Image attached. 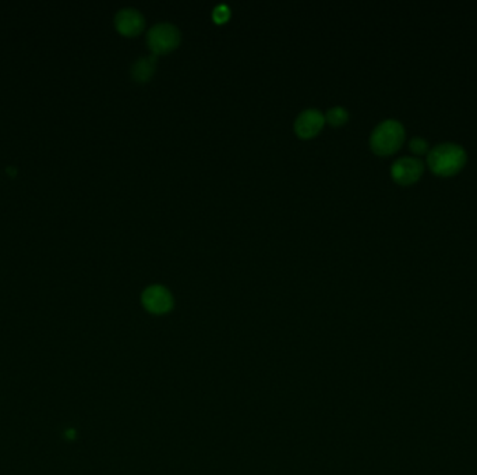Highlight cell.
<instances>
[{
    "instance_id": "obj_1",
    "label": "cell",
    "mask_w": 477,
    "mask_h": 475,
    "mask_svg": "<svg viewBox=\"0 0 477 475\" xmlns=\"http://www.w3.org/2000/svg\"><path fill=\"white\" fill-rule=\"evenodd\" d=\"M467 162L466 149L456 142L445 141L429 149L427 165L438 176H452Z\"/></svg>"
},
{
    "instance_id": "obj_2",
    "label": "cell",
    "mask_w": 477,
    "mask_h": 475,
    "mask_svg": "<svg viewBox=\"0 0 477 475\" xmlns=\"http://www.w3.org/2000/svg\"><path fill=\"white\" fill-rule=\"evenodd\" d=\"M405 127L396 118H387L378 123L370 134V147L377 155H391L405 141Z\"/></svg>"
},
{
    "instance_id": "obj_3",
    "label": "cell",
    "mask_w": 477,
    "mask_h": 475,
    "mask_svg": "<svg viewBox=\"0 0 477 475\" xmlns=\"http://www.w3.org/2000/svg\"><path fill=\"white\" fill-rule=\"evenodd\" d=\"M181 30L172 23H156L147 32V43L154 54L172 52L181 43Z\"/></svg>"
},
{
    "instance_id": "obj_4",
    "label": "cell",
    "mask_w": 477,
    "mask_h": 475,
    "mask_svg": "<svg viewBox=\"0 0 477 475\" xmlns=\"http://www.w3.org/2000/svg\"><path fill=\"white\" fill-rule=\"evenodd\" d=\"M425 163L417 156H400L391 166L392 179L399 184H412L420 179Z\"/></svg>"
},
{
    "instance_id": "obj_5",
    "label": "cell",
    "mask_w": 477,
    "mask_h": 475,
    "mask_svg": "<svg viewBox=\"0 0 477 475\" xmlns=\"http://www.w3.org/2000/svg\"><path fill=\"white\" fill-rule=\"evenodd\" d=\"M141 302L145 310L152 314H166L173 308V295L162 284L148 286L143 291Z\"/></svg>"
},
{
    "instance_id": "obj_6",
    "label": "cell",
    "mask_w": 477,
    "mask_h": 475,
    "mask_svg": "<svg viewBox=\"0 0 477 475\" xmlns=\"http://www.w3.org/2000/svg\"><path fill=\"white\" fill-rule=\"evenodd\" d=\"M325 116L318 109H306L294 120V131L302 138H312L323 129Z\"/></svg>"
},
{
    "instance_id": "obj_7",
    "label": "cell",
    "mask_w": 477,
    "mask_h": 475,
    "mask_svg": "<svg viewBox=\"0 0 477 475\" xmlns=\"http://www.w3.org/2000/svg\"><path fill=\"white\" fill-rule=\"evenodd\" d=\"M114 27L119 32L126 36H134V35H139L144 30L145 19L141 14V12H139L137 9L126 8L116 13Z\"/></svg>"
},
{
    "instance_id": "obj_8",
    "label": "cell",
    "mask_w": 477,
    "mask_h": 475,
    "mask_svg": "<svg viewBox=\"0 0 477 475\" xmlns=\"http://www.w3.org/2000/svg\"><path fill=\"white\" fill-rule=\"evenodd\" d=\"M156 70V56L155 54H148L139 57L137 61L132 66V77L137 83H147L152 78L154 73Z\"/></svg>"
},
{
    "instance_id": "obj_9",
    "label": "cell",
    "mask_w": 477,
    "mask_h": 475,
    "mask_svg": "<svg viewBox=\"0 0 477 475\" xmlns=\"http://www.w3.org/2000/svg\"><path fill=\"white\" fill-rule=\"evenodd\" d=\"M324 116H325V120L331 126H342L347 122L349 112L343 106H334V107L328 109Z\"/></svg>"
},
{
    "instance_id": "obj_10",
    "label": "cell",
    "mask_w": 477,
    "mask_h": 475,
    "mask_svg": "<svg viewBox=\"0 0 477 475\" xmlns=\"http://www.w3.org/2000/svg\"><path fill=\"white\" fill-rule=\"evenodd\" d=\"M409 148L413 154L416 155H422V154H426L430 148V144L426 138L420 137V136H416L413 137L410 141H409Z\"/></svg>"
},
{
    "instance_id": "obj_11",
    "label": "cell",
    "mask_w": 477,
    "mask_h": 475,
    "mask_svg": "<svg viewBox=\"0 0 477 475\" xmlns=\"http://www.w3.org/2000/svg\"><path fill=\"white\" fill-rule=\"evenodd\" d=\"M212 17L216 23H225L230 17V9L226 5H219L214 9Z\"/></svg>"
},
{
    "instance_id": "obj_12",
    "label": "cell",
    "mask_w": 477,
    "mask_h": 475,
    "mask_svg": "<svg viewBox=\"0 0 477 475\" xmlns=\"http://www.w3.org/2000/svg\"><path fill=\"white\" fill-rule=\"evenodd\" d=\"M65 435H66V438H69V439H74V436H76V431H74V430H68Z\"/></svg>"
}]
</instances>
